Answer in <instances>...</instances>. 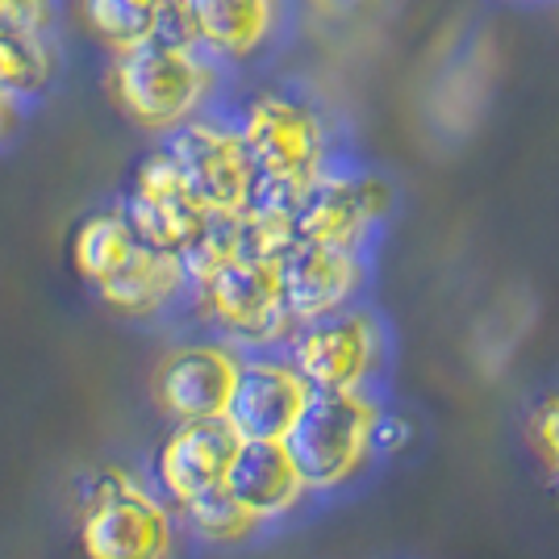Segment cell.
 Wrapping results in <instances>:
<instances>
[{"label":"cell","instance_id":"6da1fadb","mask_svg":"<svg viewBox=\"0 0 559 559\" xmlns=\"http://www.w3.org/2000/svg\"><path fill=\"white\" fill-rule=\"evenodd\" d=\"M230 109L259 171V201L297 213L313 185L343 159L326 109L288 84H259Z\"/></svg>","mask_w":559,"mask_h":559},{"label":"cell","instance_id":"7a4b0ae2","mask_svg":"<svg viewBox=\"0 0 559 559\" xmlns=\"http://www.w3.org/2000/svg\"><path fill=\"white\" fill-rule=\"evenodd\" d=\"M109 96L130 126L155 139H171L188 121L226 109L230 71L197 47L146 43L109 59Z\"/></svg>","mask_w":559,"mask_h":559},{"label":"cell","instance_id":"3957f363","mask_svg":"<svg viewBox=\"0 0 559 559\" xmlns=\"http://www.w3.org/2000/svg\"><path fill=\"white\" fill-rule=\"evenodd\" d=\"M75 547L80 559H180L185 526L146 467L100 464L75 497Z\"/></svg>","mask_w":559,"mask_h":559},{"label":"cell","instance_id":"277c9868","mask_svg":"<svg viewBox=\"0 0 559 559\" xmlns=\"http://www.w3.org/2000/svg\"><path fill=\"white\" fill-rule=\"evenodd\" d=\"M384 409L389 405L380 393H313L297 430L284 443L313 497L347 492L364 480L368 467L380 464L376 426Z\"/></svg>","mask_w":559,"mask_h":559},{"label":"cell","instance_id":"5b68a950","mask_svg":"<svg viewBox=\"0 0 559 559\" xmlns=\"http://www.w3.org/2000/svg\"><path fill=\"white\" fill-rule=\"evenodd\" d=\"M185 313H192V322L210 338H222L242 355L284 350L297 330L284 297L280 263H259V259H238L201 288H192Z\"/></svg>","mask_w":559,"mask_h":559},{"label":"cell","instance_id":"8992f818","mask_svg":"<svg viewBox=\"0 0 559 559\" xmlns=\"http://www.w3.org/2000/svg\"><path fill=\"white\" fill-rule=\"evenodd\" d=\"M389 326L368 305L293 330L284 359L313 393H380L389 372Z\"/></svg>","mask_w":559,"mask_h":559},{"label":"cell","instance_id":"52a82bcc","mask_svg":"<svg viewBox=\"0 0 559 559\" xmlns=\"http://www.w3.org/2000/svg\"><path fill=\"white\" fill-rule=\"evenodd\" d=\"M164 146L192 197L213 217H242L259 201V171L230 105L188 121L185 130L164 139Z\"/></svg>","mask_w":559,"mask_h":559},{"label":"cell","instance_id":"ba28073f","mask_svg":"<svg viewBox=\"0 0 559 559\" xmlns=\"http://www.w3.org/2000/svg\"><path fill=\"white\" fill-rule=\"evenodd\" d=\"M393 180L372 171V167L350 164L343 155L301 201L297 234H301V242H313V247L372 255L376 238L393 217Z\"/></svg>","mask_w":559,"mask_h":559},{"label":"cell","instance_id":"9c48e42d","mask_svg":"<svg viewBox=\"0 0 559 559\" xmlns=\"http://www.w3.org/2000/svg\"><path fill=\"white\" fill-rule=\"evenodd\" d=\"M242 372V350L222 338H185L155 359L146 393L167 426L180 421H217L230 414V396Z\"/></svg>","mask_w":559,"mask_h":559},{"label":"cell","instance_id":"30bf717a","mask_svg":"<svg viewBox=\"0 0 559 559\" xmlns=\"http://www.w3.org/2000/svg\"><path fill=\"white\" fill-rule=\"evenodd\" d=\"M121 205L130 213L139 242L151 251H167V255L185 259L217 222L185 185L176 159L167 155V146L159 142L155 151H146L134 171H130V188L121 197Z\"/></svg>","mask_w":559,"mask_h":559},{"label":"cell","instance_id":"8fae6325","mask_svg":"<svg viewBox=\"0 0 559 559\" xmlns=\"http://www.w3.org/2000/svg\"><path fill=\"white\" fill-rule=\"evenodd\" d=\"M238 451H242V439L234 435V426L226 418L180 421V426H167L159 447L151 451L146 476L167 506L180 513L197 497L226 485Z\"/></svg>","mask_w":559,"mask_h":559},{"label":"cell","instance_id":"7c38bea8","mask_svg":"<svg viewBox=\"0 0 559 559\" xmlns=\"http://www.w3.org/2000/svg\"><path fill=\"white\" fill-rule=\"evenodd\" d=\"M309 401H313V389L284 359V350L242 355V372L234 384L226 421L242 443H288Z\"/></svg>","mask_w":559,"mask_h":559},{"label":"cell","instance_id":"4fadbf2b","mask_svg":"<svg viewBox=\"0 0 559 559\" xmlns=\"http://www.w3.org/2000/svg\"><path fill=\"white\" fill-rule=\"evenodd\" d=\"M280 280H284L293 322L297 326L322 322V318H334V313H347L355 305H364L368 280H372V255L297 242L288 251V259L280 263Z\"/></svg>","mask_w":559,"mask_h":559},{"label":"cell","instance_id":"5bb4252c","mask_svg":"<svg viewBox=\"0 0 559 559\" xmlns=\"http://www.w3.org/2000/svg\"><path fill=\"white\" fill-rule=\"evenodd\" d=\"M197 43L226 71L251 68L280 43L288 0H192Z\"/></svg>","mask_w":559,"mask_h":559},{"label":"cell","instance_id":"9a60e30c","mask_svg":"<svg viewBox=\"0 0 559 559\" xmlns=\"http://www.w3.org/2000/svg\"><path fill=\"white\" fill-rule=\"evenodd\" d=\"M96 301L105 305L114 318L121 322H164L171 313H185L188 309V272L185 259L167 255V251H151L139 247L134 259L109 276L100 288H93Z\"/></svg>","mask_w":559,"mask_h":559},{"label":"cell","instance_id":"2e32d148","mask_svg":"<svg viewBox=\"0 0 559 559\" xmlns=\"http://www.w3.org/2000/svg\"><path fill=\"white\" fill-rule=\"evenodd\" d=\"M226 489L255 513L267 531L293 522L313 501L301 467L284 443H242L230 476H226Z\"/></svg>","mask_w":559,"mask_h":559},{"label":"cell","instance_id":"e0dca14e","mask_svg":"<svg viewBox=\"0 0 559 559\" xmlns=\"http://www.w3.org/2000/svg\"><path fill=\"white\" fill-rule=\"evenodd\" d=\"M139 230L130 222L126 205H100V210H88L75 230L68 238V259H71V272L84 280L88 288H100L109 276H117L134 251H139Z\"/></svg>","mask_w":559,"mask_h":559},{"label":"cell","instance_id":"ac0fdd59","mask_svg":"<svg viewBox=\"0 0 559 559\" xmlns=\"http://www.w3.org/2000/svg\"><path fill=\"white\" fill-rule=\"evenodd\" d=\"M55 71H59L55 34L0 25V96H13V100L29 105L50 88Z\"/></svg>","mask_w":559,"mask_h":559},{"label":"cell","instance_id":"d6986e66","mask_svg":"<svg viewBox=\"0 0 559 559\" xmlns=\"http://www.w3.org/2000/svg\"><path fill=\"white\" fill-rule=\"evenodd\" d=\"M180 526H185V538H192L197 547H210V551L251 547V543L267 531L226 485L205 492V497H197L192 506H185V510H180Z\"/></svg>","mask_w":559,"mask_h":559},{"label":"cell","instance_id":"ffe728a7","mask_svg":"<svg viewBox=\"0 0 559 559\" xmlns=\"http://www.w3.org/2000/svg\"><path fill=\"white\" fill-rule=\"evenodd\" d=\"M71 4L88 38L109 50V59L155 43L159 0H71Z\"/></svg>","mask_w":559,"mask_h":559},{"label":"cell","instance_id":"44dd1931","mask_svg":"<svg viewBox=\"0 0 559 559\" xmlns=\"http://www.w3.org/2000/svg\"><path fill=\"white\" fill-rule=\"evenodd\" d=\"M526 430H531V443H535V451L543 455L547 472H551V492L559 501V389H551L538 401Z\"/></svg>","mask_w":559,"mask_h":559},{"label":"cell","instance_id":"7402d4cb","mask_svg":"<svg viewBox=\"0 0 559 559\" xmlns=\"http://www.w3.org/2000/svg\"><path fill=\"white\" fill-rule=\"evenodd\" d=\"M155 43L164 47H197V9L192 0H159V29H155Z\"/></svg>","mask_w":559,"mask_h":559},{"label":"cell","instance_id":"603a6c76","mask_svg":"<svg viewBox=\"0 0 559 559\" xmlns=\"http://www.w3.org/2000/svg\"><path fill=\"white\" fill-rule=\"evenodd\" d=\"M0 25L55 34L59 25V0H0Z\"/></svg>","mask_w":559,"mask_h":559},{"label":"cell","instance_id":"cb8c5ba5","mask_svg":"<svg viewBox=\"0 0 559 559\" xmlns=\"http://www.w3.org/2000/svg\"><path fill=\"white\" fill-rule=\"evenodd\" d=\"M409 439H414V426L401 418V414H393V409H384V418H380V426H376V455L389 460V455H396V451H405Z\"/></svg>","mask_w":559,"mask_h":559},{"label":"cell","instance_id":"d4e9b609","mask_svg":"<svg viewBox=\"0 0 559 559\" xmlns=\"http://www.w3.org/2000/svg\"><path fill=\"white\" fill-rule=\"evenodd\" d=\"M25 121V105L22 100H13V96H0V146L13 139L17 130H22Z\"/></svg>","mask_w":559,"mask_h":559},{"label":"cell","instance_id":"484cf974","mask_svg":"<svg viewBox=\"0 0 559 559\" xmlns=\"http://www.w3.org/2000/svg\"><path fill=\"white\" fill-rule=\"evenodd\" d=\"M338 4H359V0H338Z\"/></svg>","mask_w":559,"mask_h":559}]
</instances>
